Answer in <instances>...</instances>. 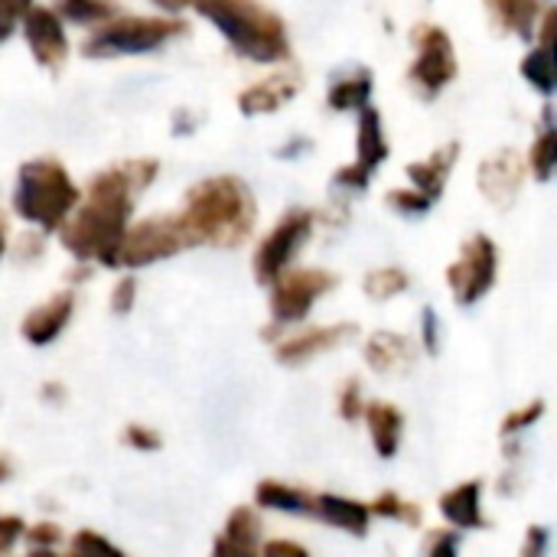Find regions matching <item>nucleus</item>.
<instances>
[{"label":"nucleus","instance_id":"f257e3e1","mask_svg":"<svg viewBox=\"0 0 557 557\" xmlns=\"http://www.w3.org/2000/svg\"><path fill=\"white\" fill-rule=\"evenodd\" d=\"M131 193L134 183L124 166L95 176L88 186V202L78 206L69 222H62V245L82 261L98 258L101 264L114 268L131 219Z\"/></svg>","mask_w":557,"mask_h":557},{"label":"nucleus","instance_id":"f03ea898","mask_svg":"<svg viewBox=\"0 0 557 557\" xmlns=\"http://www.w3.org/2000/svg\"><path fill=\"white\" fill-rule=\"evenodd\" d=\"M186 245H222L232 248L248 238L255 225L251 193L235 176H215L189 189L186 209L176 215Z\"/></svg>","mask_w":557,"mask_h":557},{"label":"nucleus","instance_id":"7ed1b4c3","mask_svg":"<svg viewBox=\"0 0 557 557\" xmlns=\"http://www.w3.org/2000/svg\"><path fill=\"white\" fill-rule=\"evenodd\" d=\"M193 7L209 16L242 55L258 62H277L290 55L284 20L258 0H193Z\"/></svg>","mask_w":557,"mask_h":557},{"label":"nucleus","instance_id":"20e7f679","mask_svg":"<svg viewBox=\"0 0 557 557\" xmlns=\"http://www.w3.org/2000/svg\"><path fill=\"white\" fill-rule=\"evenodd\" d=\"M78 206V186L69 180L65 166L55 160H29L20 170L13 209L26 222H36L46 232L62 228L69 212Z\"/></svg>","mask_w":557,"mask_h":557},{"label":"nucleus","instance_id":"39448f33","mask_svg":"<svg viewBox=\"0 0 557 557\" xmlns=\"http://www.w3.org/2000/svg\"><path fill=\"white\" fill-rule=\"evenodd\" d=\"M186 26L183 20H157V16H121L108 20L95 36L85 42V55H134L153 52L166 39L180 36Z\"/></svg>","mask_w":557,"mask_h":557},{"label":"nucleus","instance_id":"423d86ee","mask_svg":"<svg viewBox=\"0 0 557 557\" xmlns=\"http://www.w3.org/2000/svg\"><path fill=\"white\" fill-rule=\"evenodd\" d=\"M180 248H186V235H183L176 215L147 219V222L124 232L121 248H117V264L144 268V264H153V261H163V258L176 255Z\"/></svg>","mask_w":557,"mask_h":557},{"label":"nucleus","instance_id":"0eeeda50","mask_svg":"<svg viewBox=\"0 0 557 557\" xmlns=\"http://www.w3.org/2000/svg\"><path fill=\"white\" fill-rule=\"evenodd\" d=\"M414 42H418V59L411 65V82L421 88V95L431 98L457 78L454 42L441 26H418Z\"/></svg>","mask_w":557,"mask_h":557},{"label":"nucleus","instance_id":"6e6552de","mask_svg":"<svg viewBox=\"0 0 557 557\" xmlns=\"http://www.w3.org/2000/svg\"><path fill=\"white\" fill-rule=\"evenodd\" d=\"M493 281H496V245L486 235H473L463 245L460 261L450 264L447 284L454 287L457 300L463 307H470L493 287Z\"/></svg>","mask_w":557,"mask_h":557},{"label":"nucleus","instance_id":"1a4fd4ad","mask_svg":"<svg viewBox=\"0 0 557 557\" xmlns=\"http://www.w3.org/2000/svg\"><path fill=\"white\" fill-rule=\"evenodd\" d=\"M310 228H313V215L310 212H287L281 219V225L261 242V248L255 255V274H258L261 284H274L287 271L290 258L307 242Z\"/></svg>","mask_w":557,"mask_h":557},{"label":"nucleus","instance_id":"9d476101","mask_svg":"<svg viewBox=\"0 0 557 557\" xmlns=\"http://www.w3.org/2000/svg\"><path fill=\"white\" fill-rule=\"evenodd\" d=\"M336 277L326 271H290L281 274L274 281V297H271V310L277 323H297L310 313V307L317 304V297H323L326 290H333Z\"/></svg>","mask_w":557,"mask_h":557},{"label":"nucleus","instance_id":"9b49d317","mask_svg":"<svg viewBox=\"0 0 557 557\" xmlns=\"http://www.w3.org/2000/svg\"><path fill=\"white\" fill-rule=\"evenodd\" d=\"M385 157H388V144H385V134H382V114L366 104L362 117H359V157H356L352 166L336 173V183L362 189L372 180V173L382 166Z\"/></svg>","mask_w":557,"mask_h":557},{"label":"nucleus","instance_id":"f8f14e48","mask_svg":"<svg viewBox=\"0 0 557 557\" xmlns=\"http://www.w3.org/2000/svg\"><path fill=\"white\" fill-rule=\"evenodd\" d=\"M23 33L26 42L33 49V59L46 69H59L69 55V39L62 33V20L55 16V10L46 7H33L23 16Z\"/></svg>","mask_w":557,"mask_h":557},{"label":"nucleus","instance_id":"ddd939ff","mask_svg":"<svg viewBox=\"0 0 557 557\" xmlns=\"http://www.w3.org/2000/svg\"><path fill=\"white\" fill-rule=\"evenodd\" d=\"M304 78L294 75V72H277V75H268L264 82L251 85L248 91L238 95V108L242 114H268V111H277L281 104H287L297 91H300Z\"/></svg>","mask_w":557,"mask_h":557},{"label":"nucleus","instance_id":"4468645a","mask_svg":"<svg viewBox=\"0 0 557 557\" xmlns=\"http://www.w3.org/2000/svg\"><path fill=\"white\" fill-rule=\"evenodd\" d=\"M72 307H75V300H72V294H59V297H52L49 304H42V307H36L26 320H23V339L29 343V346H49L62 330H65V323H69V317H72Z\"/></svg>","mask_w":557,"mask_h":557},{"label":"nucleus","instance_id":"2eb2a0df","mask_svg":"<svg viewBox=\"0 0 557 557\" xmlns=\"http://www.w3.org/2000/svg\"><path fill=\"white\" fill-rule=\"evenodd\" d=\"M480 186L496 206L512 202L522 186V163L512 153H499V157L486 160L480 166Z\"/></svg>","mask_w":557,"mask_h":557},{"label":"nucleus","instance_id":"dca6fc26","mask_svg":"<svg viewBox=\"0 0 557 557\" xmlns=\"http://www.w3.org/2000/svg\"><path fill=\"white\" fill-rule=\"evenodd\" d=\"M346 336H352V326H323V330H307L287 343L277 346V359L284 366H297V362H307L310 356L317 352H326V349H336Z\"/></svg>","mask_w":557,"mask_h":557},{"label":"nucleus","instance_id":"f3484780","mask_svg":"<svg viewBox=\"0 0 557 557\" xmlns=\"http://www.w3.org/2000/svg\"><path fill=\"white\" fill-rule=\"evenodd\" d=\"M480 496H483V486H480L476 480L457 486L454 493H447V496L441 499L444 519L454 522L457 529H480V525H486V522H483V509H480Z\"/></svg>","mask_w":557,"mask_h":557},{"label":"nucleus","instance_id":"a211bd4d","mask_svg":"<svg viewBox=\"0 0 557 557\" xmlns=\"http://www.w3.org/2000/svg\"><path fill=\"white\" fill-rule=\"evenodd\" d=\"M362 414H366V421L372 428V444H375L379 457L392 460L398 454V444H401V414L392 405H382V401L369 405Z\"/></svg>","mask_w":557,"mask_h":557},{"label":"nucleus","instance_id":"6ab92c4d","mask_svg":"<svg viewBox=\"0 0 557 557\" xmlns=\"http://www.w3.org/2000/svg\"><path fill=\"white\" fill-rule=\"evenodd\" d=\"M457 163V144H450V147H444V150H437L431 160H421V163H411L408 166V176L414 180V189L418 193H424L431 202L441 196V189H444V180H447V173H450V166Z\"/></svg>","mask_w":557,"mask_h":557},{"label":"nucleus","instance_id":"aec40b11","mask_svg":"<svg viewBox=\"0 0 557 557\" xmlns=\"http://www.w3.org/2000/svg\"><path fill=\"white\" fill-rule=\"evenodd\" d=\"M317 512L323 516V522L343 529V532H352V535H366L369 532V506L362 503H352V499H339V496H323L317 503Z\"/></svg>","mask_w":557,"mask_h":557},{"label":"nucleus","instance_id":"412c9836","mask_svg":"<svg viewBox=\"0 0 557 557\" xmlns=\"http://www.w3.org/2000/svg\"><path fill=\"white\" fill-rule=\"evenodd\" d=\"M486 3H490L496 23H499L503 29H512V33H519L522 39H532V36H535L539 13H542L539 0H486Z\"/></svg>","mask_w":557,"mask_h":557},{"label":"nucleus","instance_id":"4be33fe9","mask_svg":"<svg viewBox=\"0 0 557 557\" xmlns=\"http://www.w3.org/2000/svg\"><path fill=\"white\" fill-rule=\"evenodd\" d=\"M366 359H369V366H375L379 372H398V369H408V366H411V346H408L405 336L379 333V336L369 339Z\"/></svg>","mask_w":557,"mask_h":557},{"label":"nucleus","instance_id":"5701e85b","mask_svg":"<svg viewBox=\"0 0 557 557\" xmlns=\"http://www.w3.org/2000/svg\"><path fill=\"white\" fill-rule=\"evenodd\" d=\"M255 499H258V506H264V509L294 512V516H307V512L317 509V503H313L307 493L290 490V486H284V483H271V480L261 483V486L255 490Z\"/></svg>","mask_w":557,"mask_h":557},{"label":"nucleus","instance_id":"b1692460","mask_svg":"<svg viewBox=\"0 0 557 557\" xmlns=\"http://www.w3.org/2000/svg\"><path fill=\"white\" fill-rule=\"evenodd\" d=\"M372 98V78L369 75H349L330 88V108L349 111V108H366Z\"/></svg>","mask_w":557,"mask_h":557},{"label":"nucleus","instance_id":"393cba45","mask_svg":"<svg viewBox=\"0 0 557 557\" xmlns=\"http://www.w3.org/2000/svg\"><path fill=\"white\" fill-rule=\"evenodd\" d=\"M529 163H532V173H535L542 183H545V180H552V173H555V163H557V137H555V127H552V111H545V131H542V134H539V140H535Z\"/></svg>","mask_w":557,"mask_h":557},{"label":"nucleus","instance_id":"a878e982","mask_svg":"<svg viewBox=\"0 0 557 557\" xmlns=\"http://www.w3.org/2000/svg\"><path fill=\"white\" fill-rule=\"evenodd\" d=\"M225 542H232V545H238V548H255L258 545V539H261V522H258V516H255V509H235L232 516H228V522H225V535H222Z\"/></svg>","mask_w":557,"mask_h":557},{"label":"nucleus","instance_id":"bb28decb","mask_svg":"<svg viewBox=\"0 0 557 557\" xmlns=\"http://www.w3.org/2000/svg\"><path fill=\"white\" fill-rule=\"evenodd\" d=\"M522 75L542 91V95H552L555 91V52L552 49H532L522 62Z\"/></svg>","mask_w":557,"mask_h":557},{"label":"nucleus","instance_id":"cd10ccee","mask_svg":"<svg viewBox=\"0 0 557 557\" xmlns=\"http://www.w3.org/2000/svg\"><path fill=\"white\" fill-rule=\"evenodd\" d=\"M72 23H104L114 20V3L111 0H59V13Z\"/></svg>","mask_w":557,"mask_h":557},{"label":"nucleus","instance_id":"c85d7f7f","mask_svg":"<svg viewBox=\"0 0 557 557\" xmlns=\"http://www.w3.org/2000/svg\"><path fill=\"white\" fill-rule=\"evenodd\" d=\"M405 287H408V274L398 268H382V271H372L366 277V294L372 300H388V297L401 294Z\"/></svg>","mask_w":557,"mask_h":557},{"label":"nucleus","instance_id":"c756f323","mask_svg":"<svg viewBox=\"0 0 557 557\" xmlns=\"http://www.w3.org/2000/svg\"><path fill=\"white\" fill-rule=\"evenodd\" d=\"M369 512H375V516H382V519H398V522H408V525H418L421 522V512H418V506H411V503H401L395 493H385V496H379L375 503H372V509Z\"/></svg>","mask_w":557,"mask_h":557},{"label":"nucleus","instance_id":"7c9ffc66","mask_svg":"<svg viewBox=\"0 0 557 557\" xmlns=\"http://www.w3.org/2000/svg\"><path fill=\"white\" fill-rule=\"evenodd\" d=\"M69 557H124L111 542H104L95 532H78L72 539V555Z\"/></svg>","mask_w":557,"mask_h":557},{"label":"nucleus","instance_id":"2f4dec72","mask_svg":"<svg viewBox=\"0 0 557 557\" xmlns=\"http://www.w3.org/2000/svg\"><path fill=\"white\" fill-rule=\"evenodd\" d=\"M542 414H545V401H532V405H525L522 411H516V414H509L503 421V434H519V431L532 428Z\"/></svg>","mask_w":557,"mask_h":557},{"label":"nucleus","instance_id":"473e14b6","mask_svg":"<svg viewBox=\"0 0 557 557\" xmlns=\"http://www.w3.org/2000/svg\"><path fill=\"white\" fill-rule=\"evenodd\" d=\"M124 444H127V447H134V450H140V454H153V450H160V437H157L150 428H140V424H131V428L124 431Z\"/></svg>","mask_w":557,"mask_h":557},{"label":"nucleus","instance_id":"72a5a7b5","mask_svg":"<svg viewBox=\"0 0 557 557\" xmlns=\"http://www.w3.org/2000/svg\"><path fill=\"white\" fill-rule=\"evenodd\" d=\"M388 202H392L395 209H401V212H428V209H431V199H428L424 193H418V189H414V193H408V189L398 193V189H395V193H388Z\"/></svg>","mask_w":557,"mask_h":557},{"label":"nucleus","instance_id":"f704fd0d","mask_svg":"<svg viewBox=\"0 0 557 557\" xmlns=\"http://www.w3.org/2000/svg\"><path fill=\"white\" fill-rule=\"evenodd\" d=\"M134 294H137V281L134 277H124L117 287H114V294H111V310L114 313H131V307H134Z\"/></svg>","mask_w":557,"mask_h":557},{"label":"nucleus","instance_id":"c9c22d12","mask_svg":"<svg viewBox=\"0 0 557 557\" xmlns=\"http://www.w3.org/2000/svg\"><path fill=\"white\" fill-rule=\"evenodd\" d=\"M339 414L346 421H356L362 414V401H359V382H349L339 395Z\"/></svg>","mask_w":557,"mask_h":557},{"label":"nucleus","instance_id":"e433bc0d","mask_svg":"<svg viewBox=\"0 0 557 557\" xmlns=\"http://www.w3.org/2000/svg\"><path fill=\"white\" fill-rule=\"evenodd\" d=\"M522 557H548V529H545V525H535V529H529V535H525V548H522Z\"/></svg>","mask_w":557,"mask_h":557},{"label":"nucleus","instance_id":"4c0bfd02","mask_svg":"<svg viewBox=\"0 0 557 557\" xmlns=\"http://www.w3.org/2000/svg\"><path fill=\"white\" fill-rule=\"evenodd\" d=\"M23 532H26V529H23L20 519H0V557L13 548V542H16Z\"/></svg>","mask_w":557,"mask_h":557},{"label":"nucleus","instance_id":"58836bf2","mask_svg":"<svg viewBox=\"0 0 557 557\" xmlns=\"http://www.w3.org/2000/svg\"><path fill=\"white\" fill-rule=\"evenodd\" d=\"M261 555L264 557H310L307 555V548H300V545H294V542H268Z\"/></svg>","mask_w":557,"mask_h":557},{"label":"nucleus","instance_id":"ea45409f","mask_svg":"<svg viewBox=\"0 0 557 557\" xmlns=\"http://www.w3.org/2000/svg\"><path fill=\"white\" fill-rule=\"evenodd\" d=\"M457 535L454 532H444V535H437L434 539V545H431V552L428 557H457Z\"/></svg>","mask_w":557,"mask_h":557},{"label":"nucleus","instance_id":"a19ab883","mask_svg":"<svg viewBox=\"0 0 557 557\" xmlns=\"http://www.w3.org/2000/svg\"><path fill=\"white\" fill-rule=\"evenodd\" d=\"M26 535H29V542H33V545H55V542L62 539V532H59L55 525H49V522H42V525L29 529Z\"/></svg>","mask_w":557,"mask_h":557},{"label":"nucleus","instance_id":"79ce46f5","mask_svg":"<svg viewBox=\"0 0 557 557\" xmlns=\"http://www.w3.org/2000/svg\"><path fill=\"white\" fill-rule=\"evenodd\" d=\"M424 346H428V352H437V346H441V339H437V313L431 307L424 310Z\"/></svg>","mask_w":557,"mask_h":557},{"label":"nucleus","instance_id":"37998d69","mask_svg":"<svg viewBox=\"0 0 557 557\" xmlns=\"http://www.w3.org/2000/svg\"><path fill=\"white\" fill-rule=\"evenodd\" d=\"M33 10V0H0V13L7 20H23Z\"/></svg>","mask_w":557,"mask_h":557},{"label":"nucleus","instance_id":"c03bdc74","mask_svg":"<svg viewBox=\"0 0 557 557\" xmlns=\"http://www.w3.org/2000/svg\"><path fill=\"white\" fill-rule=\"evenodd\" d=\"M212 557H255L248 548H238V545H232V542H225V539H219L215 542V548H212Z\"/></svg>","mask_w":557,"mask_h":557},{"label":"nucleus","instance_id":"a18cd8bd","mask_svg":"<svg viewBox=\"0 0 557 557\" xmlns=\"http://www.w3.org/2000/svg\"><path fill=\"white\" fill-rule=\"evenodd\" d=\"M157 7H163V10H186V7H193V0H153Z\"/></svg>","mask_w":557,"mask_h":557},{"label":"nucleus","instance_id":"49530a36","mask_svg":"<svg viewBox=\"0 0 557 557\" xmlns=\"http://www.w3.org/2000/svg\"><path fill=\"white\" fill-rule=\"evenodd\" d=\"M10 33H13V20H7V16L0 13V42H3V39H7Z\"/></svg>","mask_w":557,"mask_h":557},{"label":"nucleus","instance_id":"de8ad7c7","mask_svg":"<svg viewBox=\"0 0 557 557\" xmlns=\"http://www.w3.org/2000/svg\"><path fill=\"white\" fill-rule=\"evenodd\" d=\"M3 251H7V222L0 215V258H3Z\"/></svg>","mask_w":557,"mask_h":557},{"label":"nucleus","instance_id":"09e8293b","mask_svg":"<svg viewBox=\"0 0 557 557\" xmlns=\"http://www.w3.org/2000/svg\"><path fill=\"white\" fill-rule=\"evenodd\" d=\"M7 476H10V463H7V460L0 457V483H3Z\"/></svg>","mask_w":557,"mask_h":557},{"label":"nucleus","instance_id":"8fccbe9b","mask_svg":"<svg viewBox=\"0 0 557 557\" xmlns=\"http://www.w3.org/2000/svg\"><path fill=\"white\" fill-rule=\"evenodd\" d=\"M26 557H55V555H52V552H39V548H36L33 555H26Z\"/></svg>","mask_w":557,"mask_h":557}]
</instances>
